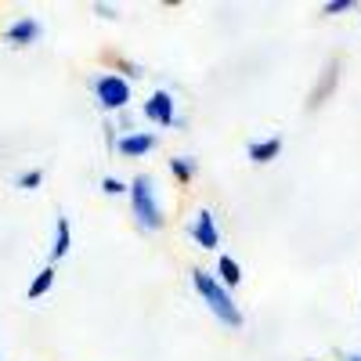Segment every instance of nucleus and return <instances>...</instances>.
Returning a JSON list of instances; mask_svg holds the SVG:
<instances>
[{
	"mask_svg": "<svg viewBox=\"0 0 361 361\" xmlns=\"http://www.w3.org/2000/svg\"><path fill=\"white\" fill-rule=\"evenodd\" d=\"M141 112H145V119H152V123L170 127L173 123V98H170V90H156V94L145 102Z\"/></svg>",
	"mask_w": 361,
	"mask_h": 361,
	"instance_id": "5",
	"label": "nucleus"
},
{
	"mask_svg": "<svg viewBox=\"0 0 361 361\" xmlns=\"http://www.w3.org/2000/svg\"><path fill=\"white\" fill-rule=\"evenodd\" d=\"M130 206H134V217L141 221V228L159 231L166 224L163 221V209H159V202L152 195V177H148V173H137L130 180Z\"/></svg>",
	"mask_w": 361,
	"mask_h": 361,
	"instance_id": "2",
	"label": "nucleus"
},
{
	"mask_svg": "<svg viewBox=\"0 0 361 361\" xmlns=\"http://www.w3.org/2000/svg\"><path fill=\"white\" fill-rule=\"evenodd\" d=\"M343 361H361V354H347V357H343Z\"/></svg>",
	"mask_w": 361,
	"mask_h": 361,
	"instance_id": "16",
	"label": "nucleus"
},
{
	"mask_svg": "<svg viewBox=\"0 0 361 361\" xmlns=\"http://www.w3.org/2000/svg\"><path fill=\"white\" fill-rule=\"evenodd\" d=\"M217 275H221V286L231 293L238 282H243V267H238L235 257H221V260H217Z\"/></svg>",
	"mask_w": 361,
	"mask_h": 361,
	"instance_id": "9",
	"label": "nucleus"
},
{
	"mask_svg": "<svg viewBox=\"0 0 361 361\" xmlns=\"http://www.w3.org/2000/svg\"><path fill=\"white\" fill-rule=\"evenodd\" d=\"M311 361H314V357H311Z\"/></svg>",
	"mask_w": 361,
	"mask_h": 361,
	"instance_id": "17",
	"label": "nucleus"
},
{
	"mask_svg": "<svg viewBox=\"0 0 361 361\" xmlns=\"http://www.w3.org/2000/svg\"><path fill=\"white\" fill-rule=\"evenodd\" d=\"M51 286H54V267H44V271H40V275H37L33 282H29V289H25V296H29V300H40V296H44V293L51 289Z\"/></svg>",
	"mask_w": 361,
	"mask_h": 361,
	"instance_id": "11",
	"label": "nucleus"
},
{
	"mask_svg": "<svg viewBox=\"0 0 361 361\" xmlns=\"http://www.w3.org/2000/svg\"><path fill=\"white\" fill-rule=\"evenodd\" d=\"M170 170H173V177L180 180V185H188V180L195 177V159H188V156H173V159H170Z\"/></svg>",
	"mask_w": 361,
	"mask_h": 361,
	"instance_id": "12",
	"label": "nucleus"
},
{
	"mask_svg": "<svg viewBox=\"0 0 361 361\" xmlns=\"http://www.w3.org/2000/svg\"><path fill=\"white\" fill-rule=\"evenodd\" d=\"M94 94L102 102L105 112H123L130 105V83L123 76H116V73H105V76H94Z\"/></svg>",
	"mask_w": 361,
	"mask_h": 361,
	"instance_id": "3",
	"label": "nucleus"
},
{
	"mask_svg": "<svg viewBox=\"0 0 361 361\" xmlns=\"http://www.w3.org/2000/svg\"><path fill=\"white\" fill-rule=\"evenodd\" d=\"M192 286H195V293L206 300V307H209V314H214L221 325H228V329H243V311H238V304L231 300V293L221 286V279H214L209 271H192Z\"/></svg>",
	"mask_w": 361,
	"mask_h": 361,
	"instance_id": "1",
	"label": "nucleus"
},
{
	"mask_svg": "<svg viewBox=\"0 0 361 361\" xmlns=\"http://www.w3.org/2000/svg\"><path fill=\"white\" fill-rule=\"evenodd\" d=\"M73 250V228H69V221L66 217H58L54 221V246H51V264H58L66 253Z\"/></svg>",
	"mask_w": 361,
	"mask_h": 361,
	"instance_id": "8",
	"label": "nucleus"
},
{
	"mask_svg": "<svg viewBox=\"0 0 361 361\" xmlns=\"http://www.w3.org/2000/svg\"><path fill=\"white\" fill-rule=\"evenodd\" d=\"M354 11V0H333V4H322V15H343Z\"/></svg>",
	"mask_w": 361,
	"mask_h": 361,
	"instance_id": "14",
	"label": "nucleus"
},
{
	"mask_svg": "<svg viewBox=\"0 0 361 361\" xmlns=\"http://www.w3.org/2000/svg\"><path fill=\"white\" fill-rule=\"evenodd\" d=\"M40 33H44V29H40L37 18H18V22L8 25L4 37H8V44H15V47H29V44L40 40Z\"/></svg>",
	"mask_w": 361,
	"mask_h": 361,
	"instance_id": "6",
	"label": "nucleus"
},
{
	"mask_svg": "<svg viewBox=\"0 0 361 361\" xmlns=\"http://www.w3.org/2000/svg\"><path fill=\"white\" fill-rule=\"evenodd\" d=\"M15 185H18L22 192H37V188L44 185V170H25V173H18Z\"/></svg>",
	"mask_w": 361,
	"mask_h": 361,
	"instance_id": "13",
	"label": "nucleus"
},
{
	"mask_svg": "<svg viewBox=\"0 0 361 361\" xmlns=\"http://www.w3.org/2000/svg\"><path fill=\"white\" fill-rule=\"evenodd\" d=\"M116 148H119V156L137 159V156H145V152H152V148H156V134H152V130H141V134H123Z\"/></svg>",
	"mask_w": 361,
	"mask_h": 361,
	"instance_id": "7",
	"label": "nucleus"
},
{
	"mask_svg": "<svg viewBox=\"0 0 361 361\" xmlns=\"http://www.w3.org/2000/svg\"><path fill=\"white\" fill-rule=\"evenodd\" d=\"M282 152V137H267V141H253L250 145V159L253 163H271Z\"/></svg>",
	"mask_w": 361,
	"mask_h": 361,
	"instance_id": "10",
	"label": "nucleus"
},
{
	"mask_svg": "<svg viewBox=\"0 0 361 361\" xmlns=\"http://www.w3.org/2000/svg\"><path fill=\"white\" fill-rule=\"evenodd\" d=\"M102 192H105V195H123V192H130V188L123 185V180H116V177H105V180H102Z\"/></svg>",
	"mask_w": 361,
	"mask_h": 361,
	"instance_id": "15",
	"label": "nucleus"
},
{
	"mask_svg": "<svg viewBox=\"0 0 361 361\" xmlns=\"http://www.w3.org/2000/svg\"><path fill=\"white\" fill-rule=\"evenodd\" d=\"M188 235L199 243V250H217V246H221L217 221H214V214H209V209H199V214H195V224L188 228Z\"/></svg>",
	"mask_w": 361,
	"mask_h": 361,
	"instance_id": "4",
	"label": "nucleus"
}]
</instances>
